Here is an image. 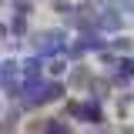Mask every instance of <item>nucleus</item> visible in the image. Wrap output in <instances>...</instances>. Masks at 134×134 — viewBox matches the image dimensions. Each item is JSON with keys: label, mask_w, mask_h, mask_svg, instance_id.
<instances>
[{"label": "nucleus", "mask_w": 134, "mask_h": 134, "mask_svg": "<svg viewBox=\"0 0 134 134\" xmlns=\"http://www.w3.org/2000/svg\"><path fill=\"white\" fill-rule=\"evenodd\" d=\"M121 134H134V127H124V131H121Z\"/></svg>", "instance_id": "ddd939ff"}, {"label": "nucleus", "mask_w": 134, "mask_h": 134, "mask_svg": "<svg viewBox=\"0 0 134 134\" xmlns=\"http://www.w3.org/2000/svg\"><path fill=\"white\" fill-rule=\"evenodd\" d=\"M124 27H127V17L121 10H114V7H104L94 17V30L104 34V37H117V34H124Z\"/></svg>", "instance_id": "f03ea898"}, {"label": "nucleus", "mask_w": 134, "mask_h": 134, "mask_svg": "<svg viewBox=\"0 0 134 134\" xmlns=\"http://www.w3.org/2000/svg\"><path fill=\"white\" fill-rule=\"evenodd\" d=\"M84 121L87 124H107V114H104V107H100V100H94V97H84Z\"/></svg>", "instance_id": "423d86ee"}, {"label": "nucleus", "mask_w": 134, "mask_h": 134, "mask_svg": "<svg viewBox=\"0 0 134 134\" xmlns=\"http://www.w3.org/2000/svg\"><path fill=\"white\" fill-rule=\"evenodd\" d=\"M20 77V57H0V84Z\"/></svg>", "instance_id": "6e6552de"}, {"label": "nucleus", "mask_w": 134, "mask_h": 134, "mask_svg": "<svg viewBox=\"0 0 134 134\" xmlns=\"http://www.w3.org/2000/svg\"><path fill=\"white\" fill-rule=\"evenodd\" d=\"M67 87H74V91H91V84H94V70H87V64H70V74H67Z\"/></svg>", "instance_id": "7ed1b4c3"}, {"label": "nucleus", "mask_w": 134, "mask_h": 134, "mask_svg": "<svg viewBox=\"0 0 134 134\" xmlns=\"http://www.w3.org/2000/svg\"><path fill=\"white\" fill-rule=\"evenodd\" d=\"M20 77H24V84L27 81H44V77H47L44 60H40L37 54H24V57H20Z\"/></svg>", "instance_id": "20e7f679"}, {"label": "nucleus", "mask_w": 134, "mask_h": 134, "mask_svg": "<svg viewBox=\"0 0 134 134\" xmlns=\"http://www.w3.org/2000/svg\"><path fill=\"white\" fill-rule=\"evenodd\" d=\"M7 3H14V0H7Z\"/></svg>", "instance_id": "4468645a"}, {"label": "nucleus", "mask_w": 134, "mask_h": 134, "mask_svg": "<svg viewBox=\"0 0 134 134\" xmlns=\"http://www.w3.org/2000/svg\"><path fill=\"white\" fill-rule=\"evenodd\" d=\"M34 7H37V0H14V14H20V17H30Z\"/></svg>", "instance_id": "9d476101"}, {"label": "nucleus", "mask_w": 134, "mask_h": 134, "mask_svg": "<svg viewBox=\"0 0 134 134\" xmlns=\"http://www.w3.org/2000/svg\"><path fill=\"white\" fill-rule=\"evenodd\" d=\"M117 70H121V74H127V77H134V54L117 57Z\"/></svg>", "instance_id": "9b49d317"}, {"label": "nucleus", "mask_w": 134, "mask_h": 134, "mask_svg": "<svg viewBox=\"0 0 134 134\" xmlns=\"http://www.w3.org/2000/svg\"><path fill=\"white\" fill-rule=\"evenodd\" d=\"M34 134H74V131H70V124L60 121V117H44V121L37 124Z\"/></svg>", "instance_id": "0eeeda50"}, {"label": "nucleus", "mask_w": 134, "mask_h": 134, "mask_svg": "<svg viewBox=\"0 0 134 134\" xmlns=\"http://www.w3.org/2000/svg\"><path fill=\"white\" fill-rule=\"evenodd\" d=\"M111 7H114V10H121L124 17H127V14H134V0H114Z\"/></svg>", "instance_id": "f8f14e48"}, {"label": "nucleus", "mask_w": 134, "mask_h": 134, "mask_svg": "<svg viewBox=\"0 0 134 134\" xmlns=\"http://www.w3.org/2000/svg\"><path fill=\"white\" fill-rule=\"evenodd\" d=\"M70 37H74V34L64 30V27H40V30H30L27 34V54H37L40 60L67 57Z\"/></svg>", "instance_id": "f257e3e1"}, {"label": "nucleus", "mask_w": 134, "mask_h": 134, "mask_svg": "<svg viewBox=\"0 0 134 134\" xmlns=\"http://www.w3.org/2000/svg\"><path fill=\"white\" fill-rule=\"evenodd\" d=\"M111 54H117V57H124V54H134V37L131 34H117V37H111Z\"/></svg>", "instance_id": "1a4fd4ad"}, {"label": "nucleus", "mask_w": 134, "mask_h": 134, "mask_svg": "<svg viewBox=\"0 0 134 134\" xmlns=\"http://www.w3.org/2000/svg\"><path fill=\"white\" fill-rule=\"evenodd\" d=\"M44 70H47L50 81H67V74H70V60H67V57H50V60H44Z\"/></svg>", "instance_id": "39448f33"}]
</instances>
